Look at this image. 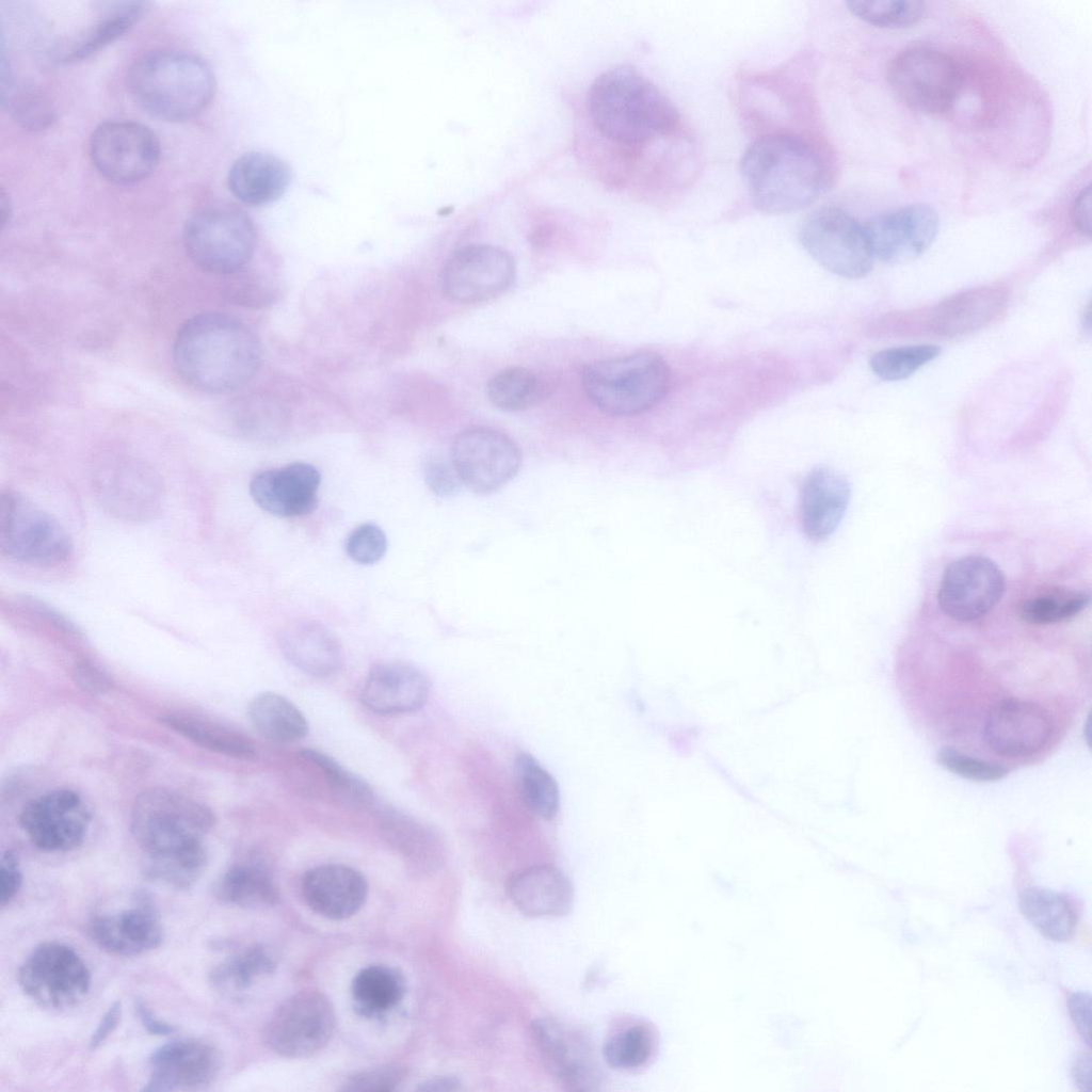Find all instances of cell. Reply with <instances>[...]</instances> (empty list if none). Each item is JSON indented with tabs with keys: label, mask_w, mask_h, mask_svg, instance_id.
I'll list each match as a JSON object with an SVG mask.
<instances>
[{
	"label": "cell",
	"mask_w": 1092,
	"mask_h": 1092,
	"mask_svg": "<svg viewBox=\"0 0 1092 1092\" xmlns=\"http://www.w3.org/2000/svg\"><path fill=\"white\" fill-rule=\"evenodd\" d=\"M512 255L491 244H469L456 250L445 263L440 284L451 301L473 304L505 292L515 279Z\"/></svg>",
	"instance_id": "15"
},
{
	"label": "cell",
	"mask_w": 1092,
	"mask_h": 1092,
	"mask_svg": "<svg viewBox=\"0 0 1092 1092\" xmlns=\"http://www.w3.org/2000/svg\"><path fill=\"white\" fill-rule=\"evenodd\" d=\"M173 360L179 375L197 390L222 394L245 385L257 372L260 348L238 319L218 312L188 320L178 332Z\"/></svg>",
	"instance_id": "3"
},
{
	"label": "cell",
	"mask_w": 1092,
	"mask_h": 1092,
	"mask_svg": "<svg viewBox=\"0 0 1092 1092\" xmlns=\"http://www.w3.org/2000/svg\"><path fill=\"white\" fill-rule=\"evenodd\" d=\"M1071 1019L1088 1045L1091 1041V996L1087 992L1073 993L1067 1000Z\"/></svg>",
	"instance_id": "53"
},
{
	"label": "cell",
	"mask_w": 1092,
	"mask_h": 1092,
	"mask_svg": "<svg viewBox=\"0 0 1092 1092\" xmlns=\"http://www.w3.org/2000/svg\"><path fill=\"white\" fill-rule=\"evenodd\" d=\"M183 242L189 257L200 269L215 274H232L252 258L256 232L251 219L241 209L213 205L190 216L184 226Z\"/></svg>",
	"instance_id": "8"
},
{
	"label": "cell",
	"mask_w": 1092,
	"mask_h": 1092,
	"mask_svg": "<svg viewBox=\"0 0 1092 1092\" xmlns=\"http://www.w3.org/2000/svg\"><path fill=\"white\" fill-rule=\"evenodd\" d=\"M18 984L36 1005L62 1011L79 1005L91 987V973L69 946L46 942L34 948L19 966Z\"/></svg>",
	"instance_id": "10"
},
{
	"label": "cell",
	"mask_w": 1092,
	"mask_h": 1092,
	"mask_svg": "<svg viewBox=\"0 0 1092 1092\" xmlns=\"http://www.w3.org/2000/svg\"><path fill=\"white\" fill-rule=\"evenodd\" d=\"M161 722L212 752L240 759H252L256 755L250 737L223 724L187 714H167L161 718Z\"/></svg>",
	"instance_id": "34"
},
{
	"label": "cell",
	"mask_w": 1092,
	"mask_h": 1092,
	"mask_svg": "<svg viewBox=\"0 0 1092 1092\" xmlns=\"http://www.w3.org/2000/svg\"><path fill=\"white\" fill-rule=\"evenodd\" d=\"M1053 732V720L1042 706L1008 698L989 711L983 738L989 748L999 755L1023 757L1043 749Z\"/></svg>",
	"instance_id": "21"
},
{
	"label": "cell",
	"mask_w": 1092,
	"mask_h": 1092,
	"mask_svg": "<svg viewBox=\"0 0 1092 1092\" xmlns=\"http://www.w3.org/2000/svg\"><path fill=\"white\" fill-rule=\"evenodd\" d=\"M847 6L865 22L889 29L911 27L927 14L926 3L917 0H852Z\"/></svg>",
	"instance_id": "45"
},
{
	"label": "cell",
	"mask_w": 1092,
	"mask_h": 1092,
	"mask_svg": "<svg viewBox=\"0 0 1092 1092\" xmlns=\"http://www.w3.org/2000/svg\"><path fill=\"white\" fill-rule=\"evenodd\" d=\"M352 997L358 1011L368 1016L389 1012L403 998L404 977L385 965H371L360 969L352 981Z\"/></svg>",
	"instance_id": "37"
},
{
	"label": "cell",
	"mask_w": 1092,
	"mask_h": 1092,
	"mask_svg": "<svg viewBox=\"0 0 1092 1092\" xmlns=\"http://www.w3.org/2000/svg\"><path fill=\"white\" fill-rule=\"evenodd\" d=\"M132 97L146 112L167 122L197 116L215 92L211 67L198 55L158 50L138 59L128 74Z\"/></svg>",
	"instance_id": "5"
},
{
	"label": "cell",
	"mask_w": 1092,
	"mask_h": 1092,
	"mask_svg": "<svg viewBox=\"0 0 1092 1092\" xmlns=\"http://www.w3.org/2000/svg\"><path fill=\"white\" fill-rule=\"evenodd\" d=\"M588 110L607 138L639 145L671 134L679 124L672 101L631 65L603 71L591 84Z\"/></svg>",
	"instance_id": "4"
},
{
	"label": "cell",
	"mask_w": 1092,
	"mask_h": 1092,
	"mask_svg": "<svg viewBox=\"0 0 1092 1092\" xmlns=\"http://www.w3.org/2000/svg\"><path fill=\"white\" fill-rule=\"evenodd\" d=\"M291 180L287 164L279 158L262 151L242 155L231 165L228 187L231 193L247 205H263L279 198Z\"/></svg>",
	"instance_id": "31"
},
{
	"label": "cell",
	"mask_w": 1092,
	"mask_h": 1092,
	"mask_svg": "<svg viewBox=\"0 0 1092 1092\" xmlns=\"http://www.w3.org/2000/svg\"><path fill=\"white\" fill-rule=\"evenodd\" d=\"M1 101L3 108L21 127L42 130L55 118L49 99L37 89L16 83L10 68L1 63Z\"/></svg>",
	"instance_id": "42"
},
{
	"label": "cell",
	"mask_w": 1092,
	"mask_h": 1092,
	"mask_svg": "<svg viewBox=\"0 0 1092 1092\" xmlns=\"http://www.w3.org/2000/svg\"><path fill=\"white\" fill-rule=\"evenodd\" d=\"M424 471L429 487L439 496L454 493L461 484L452 464L448 466L440 461H431Z\"/></svg>",
	"instance_id": "52"
},
{
	"label": "cell",
	"mask_w": 1092,
	"mask_h": 1092,
	"mask_svg": "<svg viewBox=\"0 0 1092 1092\" xmlns=\"http://www.w3.org/2000/svg\"><path fill=\"white\" fill-rule=\"evenodd\" d=\"M247 713L256 730L275 743H293L308 733V723L302 711L275 692L257 694L251 701Z\"/></svg>",
	"instance_id": "32"
},
{
	"label": "cell",
	"mask_w": 1092,
	"mask_h": 1092,
	"mask_svg": "<svg viewBox=\"0 0 1092 1092\" xmlns=\"http://www.w3.org/2000/svg\"><path fill=\"white\" fill-rule=\"evenodd\" d=\"M1089 603L1090 595L1083 591L1050 589L1023 600L1018 612L1029 624L1049 625L1073 620Z\"/></svg>",
	"instance_id": "44"
},
{
	"label": "cell",
	"mask_w": 1092,
	"mask_h": 1092,
	"mask_svg": "<svg viewBox=\"0 0 1092 1092\" xmlns=\"http://www.w3.org/2000/svg\"><path fill=\"white\" fill-rule=\"evenodd\" d=\"M336 1014L330 998L314 989L302 990L285 999L264 1028V1041L276 1054L305 1058L330 1042Z\"/></svg>",
	"instance_id": "12"
},
{
	"label": "cell",
	"mask_w": 1092,
	"mask_h": 1092,
	"mask_svg": "<svg viewBox=\"0 0 1092 1092\" xmlns=\"http://www.w3.org/2000/svg\"><path fill=\"white\" fill-rule=\"evenodd\" d=\"M92 486L101 508L125 521L150 520L163 504L161 477L141 462L121 460L105 464L93 473Z\"/></svg>",
	"instance_id": "16"
},
{
	"label": "cell",
	"mask_w": 1092,
	"mask_h": 1092,
	"mask_svg": "<svg viewBox=\"0 0 1092 1092\" xmlns=\"http://www.w3.org/2000/svg\"><path fill=\"white\" fill-rule=\"evenodd\" d=\"M146 3L123 2L108 10L63 55L66 62L92 55L126 33L144 14Z\"/></svg>",
	"instance_id": "41"
},
{
	"label": "cell",
	"mask_w": 1092,
	"mask_h": 1092,
	"mask_svg": "<svg viewBox=\"0 0 1092 1092\" xmlns=\"http://www.w3.org/2000/svg\"><path fill=\"white\" fill-rule=\"evenodd\" d=\"M145 1091L196 1090L212 1082L220 1069L218 1050L195 1039L168 1042L149 1058Z\"/></svg>",
	"instance_id": "22"
},
{
	"label": "cell",
	"mask_w": 1092,
	"mask_h": 1092,
	"mask_svg": "<svg viewBox=\"0 0 1092 1092\" xmlns=\"http://www.w3.org/2000/svg\"><path fill=\"white\" fill-rule=\"evenodd\" d=\"M122 1016L121 1001H114L102 1014L96 1029L93 1031L89 1046L91 1049L98 1048L113 1033L119 1024Z\"/></svg>",
	"instance_id": "55"
},
{
	"label": "cell",
	"mask_w": 1092,
	"mask_h": 1092,
	"mask_svg": "<svg viewBox=\"0 0 1092 1092\" xmlns=\"http://www.w3.org/2000/svg\"><path fill=\"white\" fill-rule=\"evenodd\" d=\"M381 828L387 839L411 857L436 864L443 856L444 846L436 831L408 815L385 810Z\"/></svg>",
	"instance_id": "40"
},
{
	"label": "cell",
	"mask_w": 1092,
	"mask_h": 1092,
	"mask_svg": "<svg viewBox=\"0 0 1092 1092\" xmlns=\"http://www.w3.org/2000/svg\"><path fill=\"white\" fill-rule=\"evenodd\" d=\"M207 806L165 788L140 793L131 832L148 857L147 874L179 889L192 886L207 863L203 836L213 826Z\"/></svg>",
	"instance_id": "1"
},
{
	"label": "cell",
	"mask_w": 1092,
	"mask_h": 1092,
	"mask_svg": "<svg viewBox=\"0 0 1092 1092\" xmlns=\"http://www.w3.org/2000/svg\"><path fill=\"white\" fill-rule=\"evenodd\" d=\"M1005 590L1003 574L995 562L983 556H966L945 568L937 603L950 619L973 622L990 613Z\"/></svg>",
	"instance_id": "17"
},
{
	"label": "cell",
	"mask_w": 1092,
	"mask_h": 1092,
	"mask_svg": "<svg viewBox=\"0 0 1092 1092\" xmlns=\"http://www.w3.org/2000/svg\"><path fill=\"white\" fill-rule=\"evenodd\" d=\"M1072 219L1076 228L1086 236L1091 234V188L1088 184L1074 199Z\"/></svg>",
	"instance_id": "56"
},
{
	"label": "cell",
	"mask_w": 1092,
	"mask_h": 1092,
	"mask_svg": "<svg viewBox=\"0 0 1092 1092\" xmlns=\"http://www.w3.org/2000/svg\"><path fill=\"white\" fill-rule=\"evenodd\" d=\"M1019 910L1048 940L1064 942L1074 934L1075 911L1069 900L1057 892L1029 887L1019 895Z\"/></svg>",
	"instance_id": "33"
},
{
	"label": "cell",
	"mask_w": 1092,
	"mask_h": 1092,
	"mask_svg": "<svg viewBox=\"0 0 1092 1092\" xmlns=\"http://www.w3.org/2000/svg\"><path fill=\"white\" fill-rule=\"evenodd\" d=\"M275 966L276 961L271 950L262 945H252L214 966L209 981L222 993H238L252 986L257 979L273 973Z\"/></svg>",
	"instance_id": "38"
},
{
	"label": "cell",
	"mask_w": 1092,
	"mask_h": 1092,
	"mask_svg": "<svg viewBox=\"0 0 1092 1092\" xmlns=\"http://www.w3.org/2000/svg\"><path fill=\"white\" fill-rule=\"evenodd\" d=\"M873 257L902 263L924 254L938 232V216L926 204H913L877 214L864 225Z\"/></svg>",
	"instance_id": "19"
},
{
	"label": "cell",
	"mask_w": 1092,
	"mask_h": 1092,
	"mask_svg": "<svg viewBox=\"0 0 1092 1092\" xmlns=\"http://www.w3.org/2000/svg\"><path fill=\"white\" fill-rule=\"evenodd\" d=\"M582 386L603 413L615 417L635 416L653 408L667 396L671 370L655 353H633L587 365Z\"/></svg>",
	"instance_id": "6"
},
{
	"label": "cell",
	"mask_w": 1092,
	"mask_h": 1092,
	"mask_svg": "<svg viewBox=\"0 0 1092 1092\" xmlns=\"http://www.w3.org/2000/svg\"><path fill=\"white\" fill-rule=\"evenodd\" d=\"M516 791L525 807L536 817L551 821L560 809L556 778L528 752H518L513 765Z\"/></svg>",
	"instance_id": "35"
},
{
	"label": "cell",
	"mask_w": 1092,
	"mask_h": 1092,
	"mask_svg": "<svg viewBox=\"0 0 1092 1092\" xmlns=\"http://www.w3.org/2000/svg\"><path fill=\"white\" fill-rule=\"evenodd\" d=\"M89 821L82 800L70 789H55L28 802L19 824L35 847L47 852L78 847Z\"/></svg>",
	"instance_id": "20"
},
{
	"label": "cell",
	"mask_w": 1092,
	"mask_h": 1092,
	"mask_svg": "<svg viewBox=\"0 0 1092 1092\" xmlns=\"http://www.w3.org/2000/svg\"><path fill=\"white\" fill-rule=\"evenodd\" d=\"M1009 299L1008 288L997 284L959 292L933 307L929 326L945 337L971 334L998 319L1005 312Z\"/></svg>",
	"instance_id": "27"
},
{
	"label": "cell",
	"mask_w": 1092,
	"mask_h": 1092,
	"mask_svg": "<svg viewBox=\"0 0 1092 1092\" xmlns=\"http://www.w3.org/2000/svg\"><path fill=\"white\" fill-rule=\"evenodd\" d=\"M937 761L951 773L976 782L998 781L1008 772L1000 765L971 757L951 748L941 749L937 753Z\"/></svg>",
	"instance_id": "48"
},
{
	"label": "cell",
	"mask_w": 1092,
	"mask_h": 1092,
	"mask_svg": "<svg viewBox=\"0 0 1092 1092\" xmlns=\"http://www.w3.org/2000/svg\"><path fill=\"white\" fill-rule=\"evenodd\" d=\"M887 82L908 108L934 115L949 111L962 91L963 73L954 60L929 46H911L887 66Z\"/></svg>",
	"instance_id": "7"
},
{
	"label": "cell",
	"mask_w": 1092,
	"mask_h": 1092,
	"mask_svg": "<svg viewBox=\"0 0 1092 1092\" xmlns=\"http://www.w3.org/2000/svg\"><path fill=\"white\" fill-rule=\"evenodd\" d=\"M215 894L221 901L245 909H266L278 900L269 873L252 863L231 866L219 880Z\"/></svg>",
	"instance_id": "36"
},
{
	"label": "cell",
	"mask_w": 1092,
	"mask_h": 1092,
	"mask_svg": "<svg viewBox=\"0 0 1092 1092\" xmlns=\"http://www.w3.org/2000/svg\"><path fill=\"white\" fill-rule=\"evenodd\" d=\"M513 904L531 917H560L569 913L574 888L553 865H533L514 872L507 884Z\"/></svg>",
	"instance_id": "28"
},
{
	"label": "cell",
	"mask_w": 1092,
	"mask_h": 1092,
	"mask_svg": "<svg viewBox=\"0 0 1092 1092\" xmlns=\"http://www.w3.org/2000/svg\"><path fill=\"white\" fill-rule=\"evenodd\" d=\"M91 160L107 180L132 184L147 178L158 166L161 149L156 134L132 121H109L90 138Z\"/></svg>",
	"instance_id": "13"
},
{
	"label": "cell",
	"mask_w": 1092,
	"mask_h": 1092,
	"mask_svg": "<svg viewBox=\"0 0 1092 1092\" xmlns=\"http://www.w3.org/2000/svg\"><path fill=\"white\" fill-rule=\"evenodd\" d=\"M521 455L504 433L477 427L461 432L451 449V464L462 484L477 494H489L515 477Z\"/></svg>",
	"instance_id": "14"
},
{
	"label": "cell",
	"mask_w": 1092,
	"mask_h": 1092,
	"mask_svg": "<svg viewBox=\"0 0 1092 1092\" xmlns=\"http://www.w3.org/2000/svg\"><path fill=\"white\" fill-rule=\"evenodd\" d=\"M402 1072L387 1066L362 1072L351 1077L344 1086L349 1091H390L400 1082Z\"/></svg>",
	"instance_id": "50"
},
{
	"label": "cell",
	"mask_w": 1092,
	"mask_h": 1092,
	"mask_svg": "<svg viewBox=\"0 0 1092 1092\" xmlns=\"http://www.w3.org/2000/svg\"><path fill=\"white\" fill-rule=\"evenodd\" d=\"M1071 1074L1077 1088L1081 1091H1092V1063L1088 1053H1081L1073 1061Z\"/></svg>",
	"instance_id": "58"
},
{
	"label": "cell",
	"mask_w": 1092,
	"mask_h": 1092,
	"mask_svg": "<svg viewBox=\"0 0 1092 1092\" xmlns=\"http://www.w3.org/2000/svg\"><path fill=\"white\" fill-rule=\"evenodd\" d=\"M800 241L807 253L830 272L846 278H860L873 264L865 230L848 212L824 207L803 222Z\"/></svg>",
	"instance_id": "11"
},
{
	"label": "cell",
	"mask_w": 1092,
	"mask_h": 1092,
	"mask_svg": "<svg viewBox=\"0 0 1092 1092\" xmlns=\"http://www.w3.org/2000/svg\"><path fill=\"white\" fill-rule=\"evenodd\" d=\"M22 882L18 858L7 850L2 854L0 864V904L10 903L17 895Z\"/></svg>",
	"instance_id": "51"
},
{
	"label": "cell",
	"mask_w": 1092,
	"mask_h": 1092,
	"mask_svg": "<svg viewBox=\"0 0 1092 1092\" xmlns=\"http://www.w3.org/2000/svg\"><path fill=\"white\" fill-rule=\"evenodd\" d=\"M300 755L321 771L337 796L349 803L360 806L373 804L372 788L364 780L346 770L330 755L315 749L302 750Z\"/></svg>",
	"instance_id": "47"
},
{
	"label": "cell",
	"mask_w": 1092,
	"mask_h": 1092,
	"mask_svg": "<svg viewBox=\"0 0 1092 1092\" xmlns=\"http://www.w3.org/2000/svg\"><path fill=\"white\" fill-rule=\"evenodd\" d=\"M134 1007L142 1025L150 1034L168 1035L174 1032L175 1027L158 1018L143 1000L136 999Z\"/></svg>",
	"instance_id": "57"
},
{
	"label": "cell",
	"mask_w": 1092,
	"mask_h": 1092,
	"mask_svg": "<svg viewBox=\"0 0 1092 1092\" xmlns=\"http://www.w3.org/2000/svg\"><path fill=\"white\" fill-rule=\"evenodd\" d=\"M489 401L505 412H520L539 404L547 395V386L533 371L509 367L495 373L486 384Z\"/></svg>",
	"instance_id": "39"
},
{
	"label": "cell",
	"mask_w": 1092,
	"mask_h": 1092,
	"mask_svg": "<svg viewBox=\"0 0 1092 1092\" xmlns=\"http://www.w3.org/2000/svg\"><path fill=\"white\" fill-rule=\"evenodd\" d=\"M461 1089V1082L455 1077H437L423 1082L418 1090L421 1091H455Z\"/></svg>",
	"instance_id": "59"
},
{
	"label": "cell",
	"mask_w": 1092,
	"mask_h": 1092,
	"mask_svg": "<svg viewBox=\"0 0 1092 1092\" xmlns=\"http://www.w3.org/2000/svg\"><path fill=\"white\" fill-rule=\"evenodd\" d=\"M307 905L330 919L355 915L368 897V883L358 870L342 864H324L309 869L302 880Z\"/></svg>",
	"instance_id": "26"
},
{
	"label": "cell",
	"mask_w": 1092,
	"mask_h": 1092,
	"mask_svg": "<svg viewBox=\"0 0 1092 1092\" xmlns=\"http://www.w3.org/2000/svg\"><path fill=\"white\" fill-rule=\"evenodd\" d=\"M278 643L285 658L309 676L328 677L343 662V649L337 636L317 621L303 619L287 624Z\"/></svg>",
	"instance_id": "30"
},
{
	"label": "cell",
	"mask_w": 1092,
	"mask_h": 1092,
	"mask_svg": "<svg viewBox=\"0 0 1092 1092\" xmlns=\"http://www.w3.org/2000/svg\"><path fill=\"white\" fill-rule=\"evenodd\" d=\"M740 172L752 205L768 214L791 213L829 188L830 166L820 149L796 134L773 133L744 151Z\"/></svg>",
	"instance_id": "2"
},
{
	"label": "cell",
	"mask_w": 1092,
	"mask_h": 1092,
	"mask_svg": "<svg viewBox=\"0 0 1092 1092\" xmlns=\"http://www.w3.org/2000/svg\"><path fill=\"white\" fill-rule=\"evenodd\" d=\"M658 1037L654 1027L635 1023L612 1035L603 1048L607 1064L620 1071H635L646 1066L655 1057Z\"/></svg>",
	"instance_id": "43"
},
{
	"label": "cell",
	"mask_w": 1092,
	"mask_h": 1092,
	"mask_svg": "<svg viewBox=\"0 0 1092 1092\" xmlns=\"http://www.w3.org/2000/svg\"><path fill=\"white\" fill-rule=\"evenodd\" d=\"M320 473L307 463H291L258 472L250 483L254 501L266 512L279 517L303 516L318 505Z\"/></svg>",
	"instance_id": "23"
},
{
	"label": "cell",
	"mask_w": 1092,
	"mask_h": 1092,
	"mask_svg": "<svg viewBox=\"0 0 1092 1092\" xmlns=\"http://www.w3.org/2000/svg\"><path fill=\"white\" fill-rule=\"evenodd\" d=\"M10 212H11V205L9 203V198H6V195H5L4 191L2 190L1 191V221H2V225L5 224Z\"/></svg>",
	"instance_id": "60"
},
{
	"label": "cell",
	"mask_w": 1092,
	"mask_h": 1092,
	"mask_svg": "<svg viewBox=\"0 0 1092 1092\" xmlns=\"http://www.w3.org/2000/svg\"><path fill=\"white\" fill-rule=\"evenodd\" d=\"M73 677L80 688L91 693H103L111 688L108 677L93 664L85 661L75 664Z\"/></svg>",
	"instance_id": "54"
},
{
	"label": "cell",
	"mask_w": 1092,
	"mask_h": 1092,
	"mask_svg": "<svg viewBox=\"0 0 1092 1092\" xmlns=\"http://www.w3.org/2000/svg\"><path fill=\"white\" fill-rule=\"evenodd\" d=\"M430 685L415 665L402 661L374 664L364 682L362 701L380 714H404L419 710L427 702Z\"/></svg>",
	"instance_id": "25"
},
{
	"label": "cell",
	"mask_w": 1092,
	"mask_h": 1092,
	"mask_svg": "<svg viewBox=\"0 0 1092 1092\" xmlns=\"http://www.w3.org/2000/svg\"><path fill=\"white\" fill-rule=\"evenodd\" d=\"M387 549V539L381 528L372 524H364L355 528L348 536L346 550L355 562L364 565L380 561Z\"/></svg>",
	"instance_id": "49"
},
{
	"label": "cell",
	"mask_w": 1092,
	"mask_h": 1092,
	"mask_svg": "<svg viewBox=\"0 0 1092 1092\" xmlns=\"http://www.w3.org/2000/svg\"><path fill=\"white\" fill-rule=\"evenodd\" d=\"M71 549L70 536L57 518L18 492H1L0 551L3 556L22 563L50 566L64 562Z\"/></svg>",
	"instance_id": "9"
},
{
	"label": "cell",
	"mask_w": 1092,
	"mask_h": 1092,
	"mask_svg": "<svg viewBox=\"0 0 1092 1092\" xmlns=\"http://www.w3.org/2000/svg\"><path fill=\"white\" fill-rule=\"evenodd\" d=\"M851 488L837 471L820 467L805 479L800 498V518L805 534L821 541L839 526L849 505Z\"/></svg>",
	"instance_id": "29"
},
{
	"label": "cell",
	"mask_w": 1092,
	"mask_h": 1092,
	"mask_svg": "<svg viewBox=\"0 0 1092 1092\" xmlns=\"http://www.w3.org/2000/svg\"><path fill=\"white\" fill-rule=\"evenodd\" d=\"M89 933L96 945L116 956H139L159 947L163 930L152 902L141 897L131 908L92 918Z\"/></svg>",
	"instance_id": "24"
},
{
	"label": "cell",
	"mask_w": 1092,
	"mask_h": 1092,
	"mask_svg": "<svg viewBox=\"0 0 1092 1092\" xmlns=\"http://www.w3.org/2000/svg\"><path fill=\"white\" fill-rule=\"evenodd\" d=\"M533 1042L549 1073L565 1088L594 1091L601 1072L589 1040L572 1025L553 1017L531 1024Z\"/></svg>",
	"instance_id": "18"
},
{
	"label": "cell",
	"mask_w": 1092,
	"mask_h": 1092,
	"mask_svg": "<svg viewBox=\"0 0 1092 1092\" xmlns=\"http://www.w3.org/2000/svg\"><path fill=\"white\" fill-rule=\"evenodd\" d=\"M941 351V348L934 344L888 348L876 352L869 365L878 378L884 381H900L935 359Z\"/></svg>",
	"instance_id": "46"
}]
</instances>
